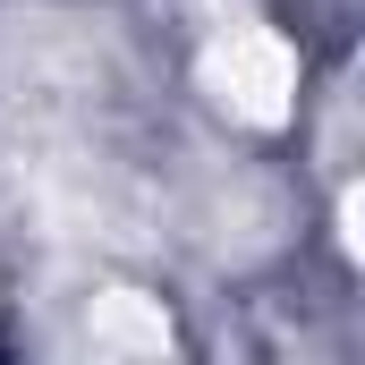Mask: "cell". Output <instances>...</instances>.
<instances>
[{
	"mask_svg": "<svg viewBox=\"0 0 365 365\" xmlns=\"http://www.w3.org/2000/svg\"><path fill=\"white\" fill-rule=\"evenodd\" d=\"M204 93L230 119H247V128H280L297 110V51L280 43L272 26L238 17V26H221L204 43Z\"/></svg>",
	"mask_w": 365,
	"mask_h": 365,
	"instance_id": "obj_1",
	"label": "cell"
},
{
	"mask_svg": "<svg viewBox=\"0 0 365 365\" xmlns=\"http://www.w3.org/2000/svg\"><path fill=\"white\" fill-rule=\"evenodd\" d=\"M93 349H110V357H162V349H170L162 297H136V289L93 297Z\"/></svg>",
	"mask_w": 365,
	"mask_h": 365,
	"instance_id": "obj_2",
	"label": "cell"
}]
</instances>
